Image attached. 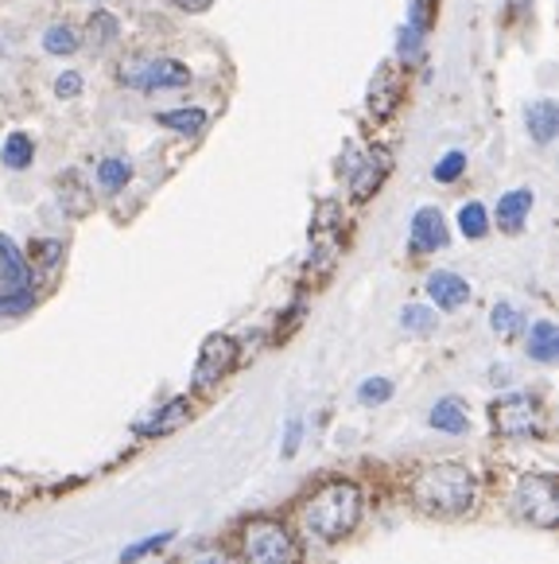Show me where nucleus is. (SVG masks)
I'll return each instance as SVG.
<instances>
[{
  "label": "nucleus",
  "mask_w": 559,
  "mask_h": 564,
  "mask_svg": "<svg viewBox=\"0 0 559 564\" xmlns=\"http://www.w3.org/2000/svg\"><path fill=\"white\" fill-rule=\"evenodd\" d=\"M35 307L32 289H4L0 292V316H24Z\"/></svg>",
  "instance_id": "393cba45"
},
{
  "label": "nucleus",
  "mask_w": 559,
  "mask_h": 564,
  "mask_svg": "<svg viewBox=\"0 0 559 564\" xmlns=\"http://www.w3.org/2000/svg\"><path fill=\"white\" fill-rule=\"evenodd\" d=\"M43 47H47V55H75L78 51V35L70 32L66 24H55L43 32Z\"/></svg>",
  "instance_id": "b1692460"
},
{
  "label": "nucleus",
  "mask_w": 559,
  "mask_h": 564,
  "mask_svg": "<svg viewBox=\"0 0 559 564\" xmlns=\"http://www.w3.org/2000/svg\"><path fill=\"white\" fill-rule=\"evenodd\" d=\"M447 246V223L436 207H419L412 218V249L416 253H436Z\"/></svg>",
  "instance_id": "9d476101"
},
{
  "label": "nucleus",
  "mask_w": 559,
  "mask_h": 564,
  "mask_svg": "<svg viewBox=\"0 0 559 564\" xmlns=\"http://www.w3.org/2000/svg\"><path fill=\"white\" fill-rule=\"evenodd\" d=\"M129 180H132V164H129V160L109 156V160H101V164H98V183H101V192L117 195Z\"/></svg>",
  "instance_id": "aec40b11"
},
{
  "label": "nucleus",
  "mask_w": 559,
  "mask_h": 564,
  "mask_svg": "<svg viewBox=\"0 0 559 564\" xmlns=\"http://www.w3.org/2000/svg\"><path fill=\"white\" fill-rule=\"evenodd\" d=\"M28 258H32V265H35V269H51L58 258H63V241H51V238L32 241V249H28Z\"/></svg>",
  "instance_id": "bb28decb"
},
{
  "label": "nucleus",
  "mask_w": 559,
  "mask_h": 564,
  "mask_svg": "<svg viewBox=\"0 0 559 564\" xmlns=\"http://www.w3.org/2000/svg\"><path fill=\"white\" fill-rule=\"evenodd\" d=\"M490 324H494V335H502V339H517L525 332V316L513 304H497L490 312Z\"/></svg>",
  "instance_id": "412c9836"
},
{
  "label": "nucleus",
  "mask_w": 559,
  "mask_h": 564,
  "mask_svg": "<svg viewBox=\"0 0 559 564\" xmlns=\"http://www.w3.org/2000/svg\"><path fill=\"white\" fill-rule=\"evenodd\" d=\"M241 564H299V541L280 518H249L238 538Z\"/></svg>",
  "instance_id": "7ed1b4c3"
},
{
  "label": "nucleus",
  "mask_w": 559,
  "mask_h": 564,
  "mask_svg": "<svg viewBox=\"0 0 559 564\" xmlns=\"http://www.w3.org/2000/svg\"><path fill=\"white\" fill-rule=\"evenodd\" d=\"M490 421H494V432L509 436V441H520V436H540L544 432V409L533 393H505L490 405Z\"/></svg>",
  "instance_id": "39448f33"
},
{
  "label": "nucleus",
  "mask_w": 559,
  "mask_h": 564,
  "mask_svg": "<svg viewBox=\"0 0 559 564\" xmlns=\"http://www.w3.org/2000/svg\"><path fill=\"white\" fill-rule=\"evenodd\" d=\"M431 429L439 432H451V436H462V432L470 429V416H467V405H462L459 398H443L431 405Z\"/></svg>",
  "instance_id": "2eb2a0df"
},
{
  "label": "nucleus",
  "mask_w": 559,
  "mask_h": 564,
  "mask_svg": "<svg viewBox=\"0 0 559 564\" xmlns=\"http://www.w3.org/2000/svg\"><path fill=\"white\" fill-rule=\"evenodd\" d=\"M172 4H175V9H183V12H206L215 0H172Z\"/></svg>",
  "instance_id": "f704fd0d"
},
{
  "label": "nucleus",
  "mask_w": 559,
  "mask_h": 564,
  "mask_svg": "<svg viewBox=\"0 0 559 564\" xmlns=\"http://www.w3.org/2000/svg\"><path fill=\"white\" fill-rule=\"evenodd\" d=\"M0 160L12 167V172H24V167H32L35 160V144L28 133H12L9 141L0 144Z\"/></svg>",
  "instance_id": "a211bd4d"
},
{
  "label": "nucleus",
  "mask_w": 559,
  "mask_h": 564,
  "mask_svg": "<svg viewBox=\"0 0 559 564\" xmlns=\"http://www.w3.org/2000/svg\"><path fill=\"white\" fill-rule=\"evenodd\" d=\"M401 324H404V332L428 335L431 327H436V312H431V307H424V304H412V307H404V312H401Z\"/></svg>",
  "instance_id": "a878e982"
},
{
  "label": "nucleus",
  "mask_w": 559,
  "mask_h": 564,
  "mask_svg": "<svg viewBox=\"0 0 559 564\" xmlns=\"http://www.w3.org/2000/svg\"><path fill=\"white\" fill-rule=\"evenodd\" d=\"M299 436H304V424H299V421H288V432H284V456H296Z\"/></svg>",
  "instance_id": "72a5a7b5"
},
{
  "label": "nucleus",
  "mask_w": 559,
  "mask_h": 564,
  "mask_svg": "<svg viewBox=\"0 0 559 564\" xmlns=\"http://www.w3.org/2000/svg\"><path fill=\"white\" fill-rule=\"evenodd\" d=\"M55 94H58V98H78V94H83V75H75V70L58 75L55 78Z\"/></svg>",
  "instance_id": "2f4dec72"
},
{
  "label": "nucleus",
  "mask_w": 559,
  "mask_h": 564,
  "mask_svg": "<svg viewBox=\"0 0 559 564\" xmlns=\"http://www.w3.org/2000/svg\"><path fill=\"white\" fill-rule=\"evenodd\" d=\"M86 40L90 47H106V43L117 40V17L113 12H94L90 24H86Z\"/></svg>",
  "instance_id": "5701e85b"
},
{
  "label": "nucleus",
  "mask_w": 559,
  "mask_h": 564,
  "mask_svg": "<svg viewBox=\"0 0 559 564\" xmlns=\"http://www.w3.org/2000/svg\"><path fill=\"white\" fill-rule=\"evenodd\" d=\"M528 210H533V192L517 187V192H509V195L497 199V226H502L505 234H517L520 226H525Z\"/></svg>",
  "instance_id": "4468645a"
},
{
  "label": "nucleus",
  "mask_w": 559,
  "mask_h": 564,
  "mask_svg": "<svg viewBox=\"0 0 559 564\" xmlns=\"http://www.w3.org/2000/svg\"><path fill=\"white\" fill-rule=\"evenodd\" d=\"M462 172H467V156H462V152H447V156L436 164V180L439 183H454Z\"/></svg>",
  "instance_id": "c756f323"
},
{
  "label": "nucleus",
  "mask_w": 559,
  "mask_h": 564,
  "mask_svg": "<svg viewBox=\"0 0 559 564\" xmlns=\"http://www.w3.org/2000/svg\"><path fill=\"white\" fill-rule=\"evenodd\" d=\"M172 541V533H156V538H144L140 545H132V549H124L121 553V561H140V556H149V553H160V549Z\"/></svg>",
  "instance_id": "7c9ffc66"
},
{
  "label": "nucleus",
  "mask_w": 559,
  "mask_h": 564,
  "mask_svg": "<svg viewBox=\"0 0 559 564\" xmlns=\"http://www.w3.org/2000/svg\"><path fill=\"white\" fill-rule=\"evenodd\" d=\"M58 192H63V195H70V199H75V215H86V207H90V199H86V192H83V180H78V172H66V175H58Z\"/></svg>",
  "instance_id": "c85d7f7f"
},
{
  "label": "nucleus",
  "mask_w": 559,
  "mask_h": 564,
  "mask_svg": "<svg viewBox=\"0 0 559 564\" xmlns=\"http://www.w3.org/2000/svg\"><path fill=\"white\" fill-rule=\"evenodd\" d=\"M238 362V343L230 335H210L198 350V366H195V390H210L233 370Z\"/></svg>",
  "instance_id": "0eeeda50"
},
{
  "label": "nucleus",
  "mask_w": 559,
  "mask_h": 564,
  "mask_svg": "<svg viewBox=\"0 0 559 564\" xmlns=\"http://www.w3.org/2000/svg\"><path fill=\"white\" fill-rule=\"evenodd\" d=\"M121 78L132 90H183V86H190V70L179 58H144V63H132L129 70H121Z\"/></svg>",
  "instance_id": "423d86ee"
},
{
  "label": "nucleus",
  "mask_w": 559,
  "mask_h": 564,
  "mask_svg": "<svg viewBox=\"0 0 559 564\" xmlns=\"http://www.w3.org/2000/svg\"><path fill=\"white\" fill-rule=\"evenodd\" d=\"M388 164H393V160H388L385 152H365L362 164L350 167V199L354 203L370 199V195L381 187V180L388 175Z\"/></svg>",
  "instance_id": "1a4fd4ad"
},
{
  "label": "nucleus",
  "mask_w": 559,
  "mask_h": 564,
  "mask_svg": "<svg viewBox=\"0 0 559 564\" xmlns=\"http://www.w3.org/2000/svg\"><path fill=\"white\" fill-rule=\"evenodd\" d=\"M459 230L467 234V238H485V234H490V210H485L482 203H467V207L459 210Z\"/></svg>",
  "instance_id": "4be33fe9"
},
{
  "label": "nucleus",
  "mask_w": 559,
  "mask_h": 564,
  "mask_svg": "<svg viewBox=\"0 0 559 564\" xmlns=\"http://www.w3.org/2000/svg\"><path fill=\"white\" fill-rule=\"evenodd\" d=\"M0 276H4L9 289H28V281H32V265H28V258L9 234H0Z\"/></svg>",
  "instance_id": "f8f14e48"
},
{
  "label": "nucleus",
  "mask_w": 559,
  "mask_h": 564,
  "mask_svg": "<svg viewBox=\"0 0 559 564\" xmlns=\"http://www.w3.org/2000/svg\"><path fill=\"white\" fill-rule=\"evenodd\" d=\"M299 522L304 533L322 545L350 538L354 525L362 522V487L350 479H330L299 507Z\"/></svg>",
  "instance_id": "f257e3e1"
},
{
  "label": "nucleus",
  "mask_w": 559,
  "mask_h": 564,
  "mask_svg": "<svg viewBox=\"0 0 559 564\" xmlns=\"http://www.w3.org/2000/svg\"><path fill=\"white\" fill-rule=\"evenodd\" d=\"M428 296L436 307H443V312H454V307H462L470 300V284L462 281L459 273H447V269H439V273L428 276Z\"/></svg>",
  "instance_id": "9b49d317"
},
{
  "label": "nucleus",
  "mask_w": 559,
  "mask_h": 564,
  "mask_svg": "<svg viewBox=\"0 0 559 564\" xmlns=\"http://www.w3.org/2000/svg\"><path fill=\"white\" fill-rule=\"evenodd\" d=\"M525 124L536 144H551L559 133V106L556 101H533L525 113Z\"/></svg>",
  "instance_id": "ddd939ff"
},
{
  "label": "nucleus",
  "mask_w": 559,
  "mask_h": 564,
  "mask_svg": "<svg viewBox=\"0 0 559 564\" xmlns=\"http://www.w3.org/2000/svg\"><path fill=\"white\" fill-rule=\"evenodd\" d=\"M358 398H362V405H385V401L393 398V382H388V378H365Z\"/></svg>",
  "instance_id": "cd10ccee"
},
{
  "label": "nucleus",
  "mask_w": 559,
  "mask_h": 564,
  "mask_svg": "<svg viewBox=\"0 0 559 564\" xmlns=\"http://www.w3.org/2000/svg\"><path fill=\"white\" fill-rule=\"evenodd\" d=\"M187 413H190V401L187 398H175V401H167V405L160 409V413L152 416L149 424H140V432H144V436H164V432H172L175 424L187 421Z\"/></svg>",
  "instance_id": "f3484780"
},
{
  "label": "nucleus",
  "mask_w": 559,
  "mask_h": 564,
  "mask_svg": "<svg viewBox=\"0 0 559 564\" xmlns=\"http://www.w3.org/2000/svg\"><path fill=\"white\" fill-rule=\"evenodd\" d=\"M404 98V86H401V75H396L393 63H381L377 75L370 83V94H365V106H370L373 117H393L396 106Z\"/></svg>",
  "instance_id": "6e6552de"
},
{
  "label": "nucleus",
  "mask_w": 559,
  "mask_h": 564,
  "mask_svg": "<svg viewBox=\"0 0 559 564\" xmlns=\"http://www.w3.org/2000/svg\"><path fill=\"white\" fill-rule=\"evenodd\" d=\"M478 479L462 464H431L412 479V507L428 518H462L474 507Z\"/></svg>",
  "instance_id": "f03ea898"
},
{
  "label": "nucleus",
  "mask_w": 559,
  "mask_h": 564,
  "mask_svg": "<svg viewBox=\"0 0 559 564\" xmlns=\"http://www.w3.org/2000/svg\"><path fill=\"white\" fill-rule=\"evenodd\" d=\"M528 355H533L536 362H556L559 358V332L551 319L533 324V332H528Z\"/></svg>",
  "instance_id": "dca6fc26"
},
{
  "label": "nucleus",
  "mask_w": 559,
  "mask_h": 564,
  "mask_svg": "<svg viewBox=\"0 0 559 564\" xmlns=\"http://www.w3.org/2000/svg\"><path fill=\"white\" fill-rule=\"evenodd\" d=\"M179 564H230V556H226L222 549H195V553H187Z\"/></svg>",
  "instance_id": "473e14b6"
},
{
  "label": "nucleus",
  "mask_w": 559,
  "mask_h": 564,
  "mask_svg": "<svg viewBox=\"0 0 559 564\" xmlns=\"http://www.w3.org/2000/svg\"><path fill=\"white\" fill-rule=\"evenodd\" d=\"M513 510L536 530H556L559 522V495L551 475H520L513 490Z\"/></svg>",
  "instance_id": "20e7f679"
},
{
  "label": "nucleus",
  "mask_w": 559,
  "mask_h": 564,
  "mask_svg": "<svg viewBox=\"0 0 559 564\" xmlns=\"http://www.w3.org/2000/svg\"><path fill=\"white\" fill-rule=\"evenodd\" d=\"M156 121L164 124V129H175V133L195 137L198 129L206 124V109H198V106H190V109H167V113H156Z\"/></svg>",
  "instance_id": "6ab92c4d"
}]
</instances>
